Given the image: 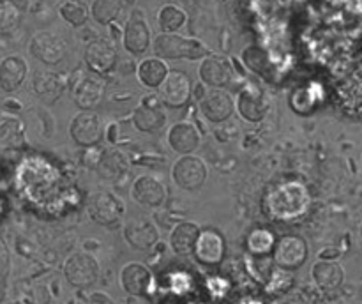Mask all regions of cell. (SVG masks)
<instances>
[{
	"label": "cell",
	"mask_w": 362,
	"mask_h": 304,
	"mask_svg": "<svg viewBox=\"0 0 362 304\" xmlns=\"http://www.w3.org/2000/svg\"><path fill=\"white\" fill-rule=\"evenodd\" d=\"M136 0H94L90 6V16L99 25H110L120 16L122 11L131 9Z\"/></svg>",
	"instance_id": "cb8c5ba5"
},
{
	"label": "cell",
	"mask_w": 362,
	"mask_h": 304,
	"mask_svg": "<svg viewBox=\"0 0 362 304\" xmlns=\"http://www.w3.org/2000/svg\"><path fill=\"white\" fill-rule=\"evenodd\" d=\"M168 144L179 154H191L200 145V133L189 122H177L168 131Z\"/></svg>",
	"instance_id": "7402d4cb"
},
{
	"label": "cell",
	"mask_w": 362,
	"mask_h": 304,
	"mask_svg": "<svg viewBox=\"0 0 362 304\" xmlns=\"http://www.w3.org/2000/svg\"><path fill=\"white\" fill-rule=\"evenodd\" d=\"M83 60L92 73L106 74L115 69L119 55H117V48L113 41H110V39H94L85 48Z\"/></svg>",
	"instance_id": "30bf717a"
},
{
	"label": "cell",
	"mask_w": 362,
	"mask_h": 304,
	"mask_svg": "<svg viewBox=\"0 0 362 304\" xmlns=\"http://www.w3.org/2000/svg\"><path fill=\"white\" fill-rule=\"evenodd\" d=\"M168 64L159 57H148L144 59L136 67L138 80L147 88H159L165 78L168 76Z\"/></svg>",
	"instance_id": "603a6c76"
},
{
	"label": "cell",
	"mask_w": 362,
	"mask_h": 304,
	"mask_svg": "<svg viewBox=\"0 0 362 304\" xmlns=\"http://www.w3.org/2000/svg\"><path fill=\"white\" fill-rule=\"evenodd\" d=\"M124 48L131 55H141L151 46V30L141 16H133L124 28Z\"/></svg>",
	"instance_id": "d6986e66"
},
{
	"label": "cell",
	"mask_w": 362,
	"mask_h": 304,
	"mask_svg": "<svg viewBox=\"0 0 362 304\" xmlns=\"http://www.w3.org/2000/svg\"><path fill=\"white\" fill-rule=\"evenodd\" d=\"M64 274L71 285L85 288L99 279V262L92 255L80 251L67 258L64 264Z\"/></svg>",
	"instance_id": "5b68a950"
},
{
	"label": "cell",
	"mask_w": 362,
	"mask_h": 304,
	"mask_svg": "<svg viewBox=\"0 0 362 304\" xmlns=\"http://www.w3.org/2000/svg\"><path fill=\"white\" fill-rule=\"evenodd\" d=\"M311 276H313L315 283L320 286L322 290H332L339 288V286L345 283V269L339 262L336 260H327V258H322L311 269Z\"/></svg>",
	"instance_id": "ffe728a7"
},
{
	"label": "cell",
	"mask_w": 362,
	"mask_h": 304,
	"mask_svg": "<svg viewBox=\"0 0 362 304\" xmlns=\"http://www.w3.org/2000/svg\"><path fill=\"white\" fill-rule=\"evenodd\" d=\"M30 53L34 59L46 66H57L67 55V45L59 34L49 30L37 32L30 41Z\"/></svg>",
	"instance_id": "8992f818"
},
{
	"label": "cell",
	"mask_w": 362,
	"mask_h": 304,
	"mask_svg": "<svg viewBox=\"0 0 362 304\" xmlns=\"http://www.w3.org/2000/svg\"><path fill=\"white\" fill-rule=\"evenodd\" d=\"M59 13L62 16V20L73 25V27H81L90 18V9L87 7V4L78 2V0H66L60 6Z\"/></svg>",
	"instance_id": "f546056e"
},
{
	"label": "cell",
	"mask_w": 362,
	"mask_h": 304,
	"mask_svg": "<svg viewBox=\"0 0 362 304\" xmlns=\"http://www.w3.org/2000/svg\"><path fill=\"white\" fill-rule=\"evenodd\" d=\"M156 57L163 60H197L211 55L207 48L197 39L184 37V35L175 34H161L154 41Z\"/></svg>",
	"instance_id": "7a4b0ae2"
},
{
	"label": "cell",
	"mask_w": 362,
	"mask_h": 304,
	"mask_svg": "<svg viewBox=\"0 0 362 304\" xmlns=\"http://www.w3.org/2000/svg\"><path fill=\"white\" fill-rule=\"evenodd\" d=\"M240 304H262V303H260V300H257V299H246V300H243Z\"/></svg>",
	"instance_id": "e575fe53"
},
{
	"label": "cell",
	"mask_w": 362,
	"mask_h": 304,
	"mask_svg": "<svg viewBox=\"0 0 362 304\" xmlns=\"http://www.w3.org/2000/svg\"><path fill=\"white\" fill-rule=\"evenodd\" d=\"M237 112L247 122H260V120H264L269 112V103L264 90L255 87V85L244 87L240 90L239 98H237Z\"/></svg>",
	"instance_id": "7c38bea8"
},
{
	"label": "cell",
	"mask_w": 362,
	"mask_h": 304,
	"mask_svg": "<svg viewBox=\"0 0 362 304\" xmlns=\"http://www.w3.org/2000/svg\"><path fill=\"white\" fill-rule=\"evenodd\" d=\"M186 20L187 16L184 9L175 6V4H166L158 13V23L163 34H175V32H179L186 25Z\"/></svg>",
	"instance_id": "83f0119b"
},
{
	"label": "cell",
	"mask_w": 362,
	"mask_h": 304,
	"mask_svg": "<svg viewBox=\"0 0 362 304\" xmlns=\"http://www.w3.org/2000/svg\"><path fill=\"white\" fill-rule=\"evenodd\" d=\"M172 177L177 186L182 187V189H198L207 180V166L197 156H180L173 165Z\"/></svg>",
	"instance_id": "9c48e42d"
},
{
	"label": "cell",
	"mask_w": 362,
	"mask_h": 304,
	"mask_svg": "<svg viewBox=\"0 0 362 304\" xmlns=\"http://www.w3.org/2000/svg\"><path fill=\"white\" fill-rule=\"evenodd\" d=\"M124 235H126L127 242L136 250H151L159 240V230L148 219L134 218L127 221Z\"/></svg>",
	"instance_id": "2e32d148"
},
{
	"label": "cell",
	"mask_w": 362,
	"mask_h": 304,
	"mask_svg": "<svg viewBox=\"0 0 362 304\" xmlns=\"http://www.w3.org/2000/svg\"><path fill=\"white\" fill-rule=\"evenodd\" d=\"M272 257L279 269L293 271L306 264L308 257H310V247L303 237L285 235L276 240L274 247H272Z\"/></svg>",
	"instance_id": "277c9868"
},
{
	"label": "cell",
	"mask_w": 362,
	"mask_h": 304,
	"mask_svg": "<svg viewBox=\"0 0 362 304\" xmlns=\"http://www.w3.org/2000/svg\"><path fill=\"white\" fill-rule=\"evenodd\" d=\"M69 134L74 144L81 147H94L103 138V120L94 110H81L71 120Z\"/></svg>",
	"instance_id": "ba28073f"
},
{
	"label": "cell",
	"mask_w": 362,
	"mask_h": 304,
	"mask_svg": "<svg viewBox=\"0 0 362 304\" xmlns=\"http://www.w3.org/2000/svg\"><path fill=\"white\" fill-rule=\"evenodd\" d=\"M310 191L300 182H283L276 186L267 197V211L278 219H296L310 209Z\"/></svg>",
	"instance_id": "6da1fadb"
},
{
	"label": "cell",
	"mask_w": 362,
	"mask_h": 304,
	"mask_svg": "<svg viewBox=\"0 0 362 304\" xmlns=\"http://www.w3.org/2000/svg\"><path fill=\"white\" fill-rule=\"evenodd\" d=\"M166 122V115L161 108V99L145 98L141 105L134 110L133 113V124L136 129L144 131V133H156L161 129Z\"/></svg>",
	"instance_id": "9a60e30c"
},
{
	"label": "cell",
	"mask_w": 362,
	"mask_h": 304,
	"mask_svg": "<svg viewBox=\"0 0 362 304\" xmlns=\"http://www.w3.org/2000/svg\"><path fill=\"white\" fill-rule=\"evenodd\" d=\"M292 285H293V278L292 274H290V271L278 267L274 272H272L271 278H269L267 290L271 293H274V296H278V293L286 292Z\"/></svg>",
	"instance_id": "1f68e13d"
},
{
	"label": "cell",
	"mask_w": 362,
	"mask_h": 304,
	"mask_svg": "<svg viewBox=\"0 0 362 304\" xmlns=\"http://www.w3.org/2000/svg\"><path fill=\"white\" fill-rule=\"evenodd\" d=\"M27 76V62L20 57H9L0 64V87L4 90H16Z\"/></svg>",
	"instance_id": "d4e9b609"
},
{
	"label": "cell",
	"mask_w": 362,
	"mask_h": 304,
	"mask_svg": "<svg viewBox=\"0 0 362 304\" xmlns=\"http://www.w3.org/2000/svg\"><path fill=\"white\" fill-rule=\"evenodd\" d=\"M276 239L271 230L255 228L247 237V250L253 255H267L274 247Z\"/></svg>",
	"instance_id": "4dcf8cb0"
},
{
	"label": "cell",
	"mask_w": 362,
	"mask_h": 304,
	"mask_svg": "<svg viewBox=\"0 0 362 304\" xmlns=\"http://www.w3.org/2000/svg\"><path fill=\"white\" fill-rule=\"evenodd\" d=\"M191 92H193L191 78L184 71H170L159 87L158 98L161 99V105L168 108H182L191 99Z\"/></svg>",
	"instance_id": "52a82bcc"
},
{
	"label": "cell",
	"mask_w": 362,
	"mask_h": 304,
	"mask_svg": "<svg viewBox=\"0 0 362 304\" xmlns=\"http://www.w3.org/2000/svg\"><path fill=\"white\" fill-rule=\"evenodd\" d=\"M198 235H200V228L194 223L186 221L177 225L170 233V244H172L173 251L179 255H189L193 253L194 244H197Z\"/></svg>",
	"instance_id": "484cf974"
},
{
	"label": "cell",
	"mask_w": 362,
	"mask_h": 304,
	"mask_svg": "<svg viewBox=\"0 0 362 304\" xmlns=\"http://www.w3.org/2000/svg\"><path fill=\"white\" fill-rule=\"evenodd\" d=\"M198 74H200V80L209 87L223 88L232 81L233 69L230 60L225 59V57L207 55L202 60Z\"/></svg>",
	"instance_id": "5bb4252c"
},
{
	"label": "cell",
	"mask_w": 362,
	"mask_h": 304,
	"mask_svg": "<svg viewBox=\"0 0 362 304\" xmlns=\"http://www.w3.org/2000/svg\"><path fill=\"white\" fill-rule=\"evenodd\" d=\"M34 87L39 95L46 99H57L62 90L66 88V78L62 73L55 71H42L37 73L34 78Z\"/></svg>",
	"instance_id": "4316f807"
},
{
	"label": "cell",
	"mask_w": 362,
	"mask_h": 304,
	"mask_svg": "<svg viewBox=\"0 0 362 304\" xmlns=\"http://www.w3.org/2000/svg\"><path fill=\"white\" fill-rule=\"evenodd\" d=\"M120 285L131 296H145L152 286V274L140 262H131L120 271Z\"/></svg>",
	"instance_id": "ac0fdd59"
},
{
	"label": "cell",
	"mask_w": 362,
	"mask_h": 304,
	"mask_svg": "<svg viewBox=\"0 0 362 304\" xmlns=\"http://www.w3.org/2000/svg\"><path fill=\"white\" fill-rule=\"evenodd\" d=\"M359 235H361V240H362V221H361V226H359Z\"/></svg>",
	"instance_id": "d590c367"
},
{
	"label": "cell",
	"mask_w": 362,
	"mask_h": 304,
	"mask_svg": "<svg viewBox=\"0 0 362 304\" xmlns=\"http://www.w3.org/2000/svg\"><path fill=\"white\" fill-rule=\"evenodd\" d=\"M106 90V81L103 78L85 76L74 88V101L81 110H94L103 101Z\"/></svg>",
	"instance_id": "44dd1931"
},
{
	"label": "cell",
	"mask_w": 362,
	"mask_h": 304,
	"mask_svg": "<svg viewBox=\"0 0 362 304\" xmlns=\"http://www.w3.org/2000/svg\"><path fill=\"white\" fill-rule=\"evenodd\" d=\"M126 205L110 191H95L87 201V212L92 221L101 226H113L122 219Z\"/></svg>",
	"instance_id": "3957f363"
},
{
	"label": "cell",
	"mask_w": 362,
	"mask_h": 304,
	"mask_svg": "<svg viewBox=\"0 0 362 304\" xmlns=\"http://www.w3.org/2000/svg\"><path fill=\"white\" fill-rule=\"evenodd\" d=\"M20 21V13L14 7H0V30H13Z\"/></svg>",
	"instance_id": "836d02e7"
},
{
	"label": "cell",
	"mask_w": 362,
	"mask_h": 304,
	"mask_svg": "<svg viewBox=\"0 0 362 304\" xmlns=\"http://www.w3.org/2000/svg\"><path fill=\"white\" fill-rule=\"evenodd\" d=\"M233 110H235V101L223 88H214V90L207 92L205 98L200 101V112L209 122H225L232 117Z\"/></svg>",
	"instance_id": "8fae6325"
},
{
	"label": "cell",
	"mask_w": 362,
	"mask_h": 304,
	"mask_svg": "<svg viewBox=\"0 0 362 304\" xmlns=\"http://www.w3.org/2000/svg\"><path fill=\"white\" fill-rule=\"evenodd\" d=\"M225 239L216 230H200L197 244H194V257L204 265H218L225 258Z\"/></svg>",
	"instance_id": "4fadbf2b"
},
{
	"label": "cell",
	"mask_w": 362,
	"mask_h": 304,
	"mask_svg": "<svg viewBox=\"0 0 362 304\" xmlns=\"http://www.w3.org/2000/svg\"><path fill=\"white\" fill-rule=\"evenodd\" d=\"M131 197L134 201L147 207H159L166 198V187L163 182L151 175L138 177L131 187Z\"/></svg>",
	"instance_id": "e0dca14e"
},
{
	"label": "cell",
	"mask_w": 362,
	"mask_h": 304,
	"mask_svg": "<svg viewBox=\"0 0 362 304\" xmlns=\"http://www.w3.org/2000/svg\"><path fill=\"white\" fill-rule=\"evenodd\" d=\"M243 59L250 69L257 71V73H264L267 60H265V52L258 46H247L243 53Z\"/></svg>",
	"instance_id": "d6a6232c"
},
{
	"label": "cell",
	"mask_w": 362,
	"mask_h": 304,
	"mask_svg": "<svg viewBox=\"0 0 362 304\" xmlns=\"http://www.w3.org/2000/svg\"><path fill=\"white\" fill-rule=\"evenodd\" d=\"M99 170V175L103 179H108V180H117L126 173L127 170V159L122 152L119 151H112L110 154H105L101 158L98 165Z\"/></svg>",
	"instance_id": "f1b7e54d"
}]
</instances>
